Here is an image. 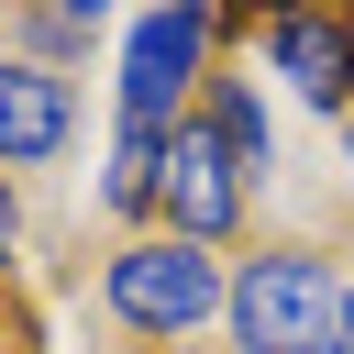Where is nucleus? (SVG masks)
Wrapping results in <instances>:
<instances>
[{"mask_svg":"<svg viewBox=\"0 0 354 354\" xmlns=\"http://www.w3.org/2000/svg\"><path fill=\"white\" fill-rule=\"evenodd\" d=\"M199 55H210V0H166V11H144L133 44H122V111H133V122H166L177 88L199 77Z\"/></svg>","mask_w":354,"mask_h":354,"instance_id":"nucleus-4","label":"nucleus"},{"mask_svg":"<svg viewBox=\"0 0 354 354\" xmlns=\"http://www.w3.org/2000/svg\"><path fill=\"white\" fill-rule=\"evenodd\" d=\"M155 210L177 221V243H221L243 221V166L210 122H166V177H155Z\"/></svg>","mask_w":354,"mask_h":354,"instance_id":"nucleus-3","label":"nucleus"},{"mask_svg":"<svg viewBox=\"0 0 354 354\" xmlns=\"http://www.w3.org/2000/svg\"><path fill=\"white\" fill-rule=\"evenodd\" d=\"M100 299H111L133 332L177 343V332H199V321L221 310V266H210V243H177V232H155V243H122V254H111Z\"/></svg>","mask_w":354,"mask_h":354,"instance_id":"nucleus-2","label":"nucleus"},{"mask_svg":"<svg viewBox=\"0 0 354 354\" xmlns=\"http://www.w3.org/2000/svg\"><path fill=\"white\" fill-rule=\"evenodd\" d=\"M266 66L299 77V100L343 111V100H354V0H277V22H266Z\"/></svg>","mask_w":354,"mask_h":354,"instance_id":"nucleus-5","label":"nucleus"},{"mask_svg":"<svg viewBox=\"0 0 354 354\" xmlns=\"http://www.w3.org/2000/svg\"><path fill=\"white\" fill-rule=\"evenodd\" d=\"M221 310L243 354H343V277L321 254H254L221 288Z\"/></svg>","mask_w":354,"mask_h":354,"instance_id":"nucleus-1","label":"nucleus"},{"mask_svg":"<svg viewBox=\"0 0 354 354\" xmlns=\"http://www.w3.org/2000/svg\"><path fill=\"white\" fill-rule=\"evenodd\" d=\"M0 254H11V188H0Z\"/></svg>","mask_w":354,"mask_h":354,"instance_id":"nucleus-10","label":"nucleus"},{"mask_svg":"<svg viewBox=\"0 0 354 354\" xmlns=\"http://www.w3.org/2000/svg\"><path fill=\"white\" fill-rule=\"evenodd\" d=\"M77 133V100L55 66H0V166H44Z\"/></svg>","mask_w":354,"mask_h":354,"instance_id":"nucleus-6","label":"nucleus"},{"mask_svg":"<svg viewBox=\"0 0 354 354\" xmlns=\"http://www.w3.org/2000/svg\"><path fill=\"white\" fill-rule=\"evenodd\" d=\"M210 133L232 144V166H243V177H266V166H277V122H266V100H254L243 77H210Z\"/></svg>","mask_w":354,"mask_h":354,"instance_id":"nucleus-7","label":"nucleus"},{"mask_svg":"<svg viewBox=\"0 0 354 354\" xmlns=\"http://www.w3.org/2000/svg\"><path fill=\"white\" fill-rule=\"evenodd\" d=\"M343 354H354V288H343Z\"/></svg>","mask_w":354,"mask_h":354,"instance_id":"nucleus-9","label":"nucleus"},{"mask_svg":"<svg viewBox=\"0 0 354 354\" xmlns=\"http://www.w3.org/2000/svg\"><path fill=\"white\" fill-rule=\"evenodd\" d=\"M343 166H354V122H343Z\"/></svg>","mask_w":354,"mask_h":354,"instance_id":"nucleus-11","label":"nucleus"},{"mask_svg":"<svg viewBox=\"0 0 354 354\" xmlns=\"http://www.w3.org/2000/svg\"><path fill=\"white\" fill-rule=\"evenodd\" d=\"M155 177H166V122H133V111H122V144H111L100 199H111V210H155Z\"/></svg>","mask_w":354,"mask_h":354,"instance_id":"nucleus-8","label":"nucleus"}]
</instances>
